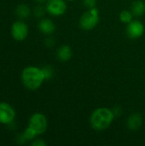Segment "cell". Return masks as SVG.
Here are the masks:
<instances>
[{"label": "cell", "instance_id": "6da1fadb", "mask_svg": "<svg viewBox=\"0 0 145 146\" xmlns=\"http://www.w3.org/2000/svg\"><path fill=\"white\" fill-rule=\"evenodd\" d=\"M115 115L112 110L108 108H97L91 115L90 123L96 131H103L109 127L115 120Z\"/></svg>", "mask_w": 145, "mask_h": 146}, {"label": "cell", "instance_id": "7a4b0ae2", "mask_svg": "<svg viewBox=\"0 0 145 146\" xmlns=\"http://www.w3.org/2000/svg\"><path fill=\"white\" fill-rule=\"evenodd\" d=\"M45 80L42 68L37 67H26L22 70L21 81L28 90L34 91L38 89Z\"/></svg>", "mask_w": 145, "mask_h": 146}, {"label": "cell", "instance_id": "3957f363", "mask_svg": "<svg viewBox=\"0 0 145 146\" xmlns=\"http://www.w3.org/2000/svg\"><path fill=\"white\" fill-rule=\"evenodd\" d=\"M99 22V11L95 7L89 9L79 19V26L85 31H90L95 28Z\"/></svg>", "mask_w": 145, "mask_h": 146}, {"label": "cell", "instance_id": "277c9868", "mask_svg": "<svg viewBox=\"0 0 145 146\" xmlns=\"http://www.w3.org/2000/svg\"><path fill=\"white\" fill-rule=\"evenodd\" d=\"M28 126L33 128L38 135H41L47 130L48 121L44 115L41 113H35L30 117Z\"/></svg>", "mask_w": 145, "mask_h": 146}, {"label": "cell", "instance_id": "5b68a950", "mask_svg": "<svg viewBox=\"0 0 145 146\" xmlns=\"http://www.w3.org/2000/svg\"><path fill=\"white\" fill-rule=\"evenodd\" d=\"M46 11L54 16H60L65 14L67 10V3L64 0H47Z\"/></svg>", "mask_w": 145, "mask_h": 146}, {"label": "cell", "instance_id": "8992f818", "mask_svg": "<svg viewBox=\"0 0 145 146\" xmlns=\"http://www.w3.org/2000/svg\"><path fill=\"white\" fill-rule=\"evenodd\" d=\"M11 35L17 41H23L28 35V27L22 21H16L11 27Z\"/></svg>", "mask_w": 145, "mask_h": 146}, {"label": "cell", "instance_id": "52a82bcc", "mask_svg": "<svg viewBox=\"0 0 145 146\" xmlns=\"http://www.w3.org/2000/svg\"><path fill=\"white\" fill-rule=\"evenodd\" d=\"M144 25L138 20H132L126 26V34L132 39H138L144 33Z\"/></svg>", "mask_w": 145, "mask_h": 146}, {"label": "cell", "instance_id": "ba28073f", "mask_svg": "<svg viewBox=\"0 0 145 146\" xmlns=\"http://www.w3.org/2000/svg\"><path fill=\"white\" fill-rule=\"evenodd\" d=\"M15 117V111L13 107L5 102L0 103V123L11 124Z\"/></svg>", "mask_w": 145, "mask_h": 146}, {"label": "cell", "instance_id": "9c48e42d", "mask_svg": "<svg viewBox=\"0 0 145 146\" xmlns=\"http://www.w3.org/2000/svg\"><path fill=\"white\" fill-rule=\"evenodd\" d=\"M143 124V117L140 114L135 113L131 115L126 121V126L128 129L132 131H137L138 130Z\"/></svg>", "mask_w": 145, "mask_h": 146}, {"label": "cell", "instance_id": "30bf717a", "mask_svg": "<svg viewBox=\"0 0 145 146\" xmlns=\"http://www.w3.org/2000/svg\"><path fill=\"white\" fill-rule=\"evenodd\" d=\"M38 27L41 33H43L44 34H47V35L53 33L56 30V26L54 22L50 19H48V18L42 19L38 22Z\"/></svg>", "mask_w": 145, "mask_h": 146}, {"label": "cell", "instance_id": "8fae6325", "mask_svg": "<svg viewBox=\"0 0 145 146\" xmlns=\"http://www.w3.org/2000/svg\"><path fill=\"white\" fill-rule=\"evenodd\" d=\"M57 59L61 62H68L72 56V50L68 45H62L56 51Z\"/></svg>", "mask_w": 145, "mask_h": 146}, {"label": "cell", "instance_id": "7c38bea8", "mask_svg": "<svg viewBox=\"0 0 145 146\" xmlns=\"http://www.w3.org/2000/svg\"><path fill=\"white\" fill-rule=\"evenodd\" d=\"M131 11L135 16H142L145 13V3L143 0H136L131 5Z\"/></svg>", "mask_w": 145, "mask_h": 146}, {"label": "cell", "instance_id": "4fadbf2b", "mask_svg": "<svg viewBox=\"0 0 145 146\" xmlns=\"http://www.w3.org/2000/svg\"><path fill=\"white\" fill-rule=\"evenodd\" d=\"M15 14L21 19H26L31 15V9L26 4H20L15 9Z\"/></svg>", "mask_w": 145, "mask_h": 146}, {"label": "cell", "instance_id": "5bb4252c", "mask_svg": "<svg viewBox=\"0 0 145 146\" xmlns=\"http://www.w3.org/2000/svg\"><path fill=\"white\" fill-rule=\"evenodd\" d=\"M133 14L131 10H122L120 14V21L123 23L128 24L132 21Z\"/></svg>", "mask_w": 145, "mask_h": 146}, {"label": "cell", "instance_id": "9a60e30c", "mask_svg": "<svg viewBox=\"0 0 145 146\" xmlns=\"http://www.w3.org/2000/svg\"><path fill=\"white\" fill-rule=\"evenodd\" d=\"M23 135L24 137L26 138V141H29V140H32L36 138V136H38L37 133L35 132V130L33 128H32L31 127L28 126V127L26 128V130L24 131L23 133Z\"/></svg>", "mask_w": 145, "mask_h": 146}, {"label": "cell", "instance_id": "2e32d148", "mask_svg": "<svg viewBox=\"0 0 145 146\" xmlns=\"http://www.w3.org/2000/svg\"><path fill=\"white\" fill-rule=\"evenodd\" d=\"M43 74L44 75V79L46 80H50L54 76V69L51 66H44L42 68Z\"/></svg>", "mask_w": 145, "mask_h": 146}, {"label": "cell", "instance_id": "e0dca14e", "mask_svg": "<svg viewBox=\"0 0 145 146\" xmlns=\"http://www.w3.org/2000/svg\"><path fill=\"white\" fill-rule=\"evenodd\" d=\"M45 9L43 6H40V5H38L34 8L33 9V14L36 17H42L44 16V13H45Z\"/></svg>", "mask_w": 145, "mask_h": 146}, {"label": "cell", "instance_id": "ac0fdd59", "mask_svg": "<svg viewBox=\"0 0 145 146\" xmlns=\"http://www.w3.org/2000/svg\"><path fill=\"white\" fill-rule=\"evenodd\" d=\"M84 5L88 9L95 8L97 5V0H83Z\"/></svg>", "mask_w": 145, "mask_h": 146}, {"label": "cell", "instance_id": "d6986e66", "mask_svg": "<svg viewBox=\"0 0 145 146\" xmlns=\"http://www.w3.org/2000/svg\"><path fill=\"white\" fill-rule=\"evenodd\" d=\"M44 44L47 47H52L55 44V39L53 38H51V37H49L44 40Z\"/></svg>", "mask_w": 145, "mask_h": 146}, {"label": "cell", "instance_id": "ffe728a7", "mask_svg": "<svg viewBox=\"0 0 145 146\" xmlns=\"http://www.w3.org/2000/svg\"><path fill=\"white\" fill-rule=\"evenodd\" d=\"M32 146H45L46 143L43 140V139H35L34 141L32 142Z\"/></svg>", "mask_w": 145, "mask_h": 146}, {"label": "cell", "instance_id": "44dd1931", "mask_svg": "<svg viewBox=\"0 0 145 146\" xmlns=\"http://www.w3.org/2000/svg\"><path fill=\"white\" fill-rule=\"evenodd\" d=\"M112 110H113V113H114L115 116H121V115H122V110H121V108L119 107V106L115 107Z\"/></svg>", "mask_w": 145, "mask_h": 146}, {"label": "cell", "instance_id": "7402d4cb", "mask_svg": "<svg viewBox=\"0 0 145 146\" xmlns=\"http://www.w3.org/2000/svg\"><path fill=\"white\" fill-rule=\"evenodd\" d=\"M36 1H37L38 3H44L46 0H36Z\"/></svg>", "mask_w": 145, "mask_h": 146}, {"label": "cell", "instance_id": "603a6c76", "mask_svg": "<svg viewBox=\"0 0 145 146\" xmlns=\"http://www.w3.org/2000/svg\"><path fill=\"white\" fill-rule=\"evenodd\" d=\"M68 1H74V0H68Z\"/></svg>", "mask_w": 145, "mask_h": 146}]
</instances>
